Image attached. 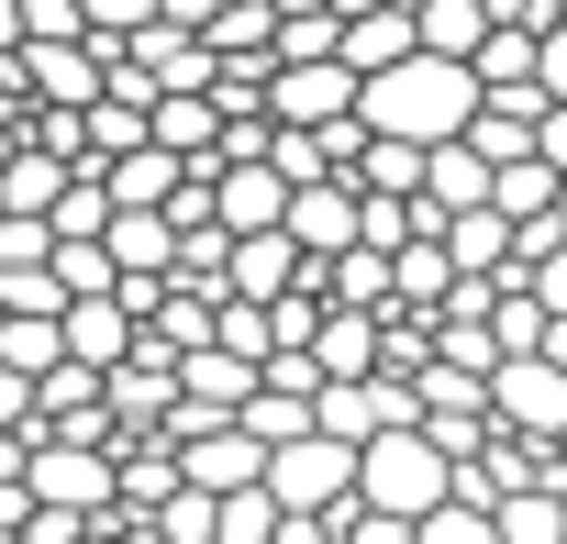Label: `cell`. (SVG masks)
Returning a JSON list of instances; mask_svg holds the SVG:
<instances>
[{
    "mask_svg": "<svg viewBox=\"0 0 567 544\" xmlns=\"http://www.w3.org/2000/svg\"><path fill=\"white\" fill-rule=\"evenodd\" d=\"M478 101H489L478 56H434V45H412L401 67H368V90H357L368 134H412V145H456L478 123Z\"/></svg>",
    "mask_w": 567,
    "mask_h": 544,
    "instance_id": "1",
    "label": "cell"
},
{
    "mask_svg": "<svg viewBox=\"0 0 567 544\" xmlns=\"http://www.w3.org/2000/svg\"><path fill=\"white\" fill-rule=\"evenodd\" d=\"M357 500H368V511L423 522V511H445V500H456V456H445L423 422H390V433H368V444H357Z\"/></svg>",
    "mask_w": 567,
    "mask_h": 544,
    "instance_id": "2",
    "label": "cell"
},
{
    "mask_svg": "<svg viewBox=\"0 0 567 544\" xmlns=\"http://www.w3.org/2000/svg\"><path fill=\"white\" fill-rule=\"evenodd\" d=\"M267 489H278V511H346L357 500V444L312 422V433H290L267 456Z\"/></svg>",
    "mask_w": 567,
    "mask_h": 544,
    "instance_id": "3",
    "label": "cell"
},
{
    "mask_svg": "<svg viewBox=\"0 0 567 544\" xmlns=\"http://www.w3.org/2000/svg\"><path fill=\"white\" fill-rule=\"evenodd\" d=\"M23 478H34V500H56V511H112V500H123V456H112V444H79V433H34Z\"/></svg>",
    "mask_w": 567,
    "mask_h": 544,
    "instance_id": "4",
    "label": "cell"
},
{
    "mask_svg": "<svg viewBox=\"0 0 567 544\" xmlns=\"http://www.w3.org/2000/svg\"><path fill=\"white\" fill-rule=\"evenodd\" d=\"M489 411L501 422H523V433H567V356H501L489 367Z\"/></svg>",
    "mask_w": 567,
    "mask_h": 544,
    "instance_id": "5",
    "label": "cell"
},
{
    "mask_svg": "<svg viewBox=\"0 0 567 544\" xmlns=\"http://www.w3.org/2000/svg\"><path fill=\"white\" fill-rule=\"evenodd\" d=\"M290 233H301L312 255H346V244L368 233V178H346V167L301 178V189H290Z\"/></svg>",
    "mask_w": 567,
    "mask_h": 544,
    "instance_id": "6",
    "label": "cell"
},
{
    "mask_svg": "<svg viewBox=\"0 0 567 544\" xmlns=\"http://www.w3.org/2000/svg\"><path fill=\"white\" fill-rule=\"evenodd\" d=\"M357 90H368V79H357L346 56H290V67L267 79V112H278V123H346Z\"/></svg>",
    "mask_w": 567,
    "mask_h": 544,
    "instance_id": "7",
    "label": "cell"
},
{
    "mask_svg": "<svg viewBox=\"0 0 567 544\" xmlns=\"http://www.w3.org/2000/svg\"><path fill=\"white\" fill-rule=\"evenodd\" d=\"M212 200L234 233H267V222H290V178H278L267 156H212Z\"/></svg>",
    "mask_w": 567,
    "mask_h": 544,
    "instance_id": "8",
    "label": "cell"
},
{
    "mask_svg": "<svg viewBox=\"0 0 567 544\" xmlns=\"http://www.w3.org/2000/svg\"><path fill=\"white\" fill-rule=\"evenodd\" d=\"M123 345H134V301L123 290H79L68 301V356L79 367H123Z\"/></svg>",
    "mask_w": 567,
    "mask_h": 544,
    "instance_id": "9",
    "label": "cell"
},
{
    "mask_svg": "<svg viewBox=\"0 0 567 544\" xmlns=\"http://www.w3.org/2000/svg\"><path fill=\"white\" fill-rule=\"evenodd\" d=\"M312 367H323V378H368V367H390V323L334 301V312H323V334H312Z\"/></svg>",
    "mask_w": 567,
    "mask_h": 544,
    "instance_id": "10",
    "label": "cell"
},
{
    "mask_svg": "<svg viewBox=\"0 0 567 544\" xmlns=\"http://www.w3.org/2000/svg\"><path fill=\"white\" fill-rule=\"evenodd\" d=\"M256 378H267V367H256V356H234V345H223V334H212V345H189V356H178V389H189V400H200V411H245V400H256Z\"/></svg>",
    "mask_w": 567,
    "mask_h": 544,
    "instance_id": "11",
    "label": "cell"
},
{
    "mask_svg": "<svg viewBox=\"0 0 567 544\" xmlns=\"http://www.w3.org/2000/svg\"><path fill=\"white\" fill-rule=\"evenodd\" d=\"M323 290H334L346 312H390V301H401V255H390V244H346V255H323Z\"/></svg>",
    "mask_w": 567,
    "mask_h": 544,
    "instance_id": "12",
    "label": "cell"
},
{
    "mask_svg": "<svg viewBox=\"0 0 567 544\" xmlns=\"http://www.w3.org/2000/svg\"><path fill=\"white\" fill-rule=\"evenodd\" d=\"M156 145L212 156V145H223V90H156Z\"/></svg>",
    "mask_w": 567,
    "mask_h": 544,
    "instance_id": "13",
    "label": "cell"
},
{
    "mask_svg": "<svg viewBox=\"0 0 567 544\" xmlns=\"http://www.w3.org/2000/svg\"><path fill=\"white\" fill-rule=\"evenodd\" d=\"M423 200H445V211H467V200H489V156L456 134V145H434L423 156Z\"/></svg>",
    "mask_w": 567,
    "mask_h": 544,
    "instance_id": "14",
    "label": "cell"
},
{
    "mask_svg": "<svg viewBox=\"0 0 567 544\" xmlns=\"http://www.w3.org/2000/svg\"><path fill=\"white\" fill-rule=\"evenodd\" d=\"M489 522H501V544H567V489H512Z\"/></svg>",
    "mask_w": 567,
    "mask_h": 544,
    "instance_id": "15",
    "label": "cell"
},
{
    "mask_svg": "<svg viewBox=\"0 0 567 544\" xmlns=\"http://www.w3.org/2000/svg\"><path fill=\"white\" fill-rule=\"evenodd\" d=\"M412 23H423V45H434V56H478L489 0H412Z\"/></svg>",
    "mask_w": 567,
    "mask_h": 544,
    "instance_id": "16",
    "label": "cell"
},
{
    "mask_svg": "<svg viewBox=\"0 0 567 544\" xmlns=\"http://www.w3.org/2000/svg\"><path fill=\"white\" fill-rule=\"evenodd\" d=\"M445 290H456L445 233H412V244H401V301H412V312H445Z\"/></svg>",
    "mask_w": 567,
    "mask_h": 544,
    "instance_id": "17",
    "label": "cell"
},
{
    "mask_svg": "<svg viewBox=\"0 0 567 544\" xmlns=\"http://www.w3.org/2000/svg\"><path fill=\"white\" fill-rule=\"evenodd\" d=\"M278 522H290V511H278V489L256 478V489H223V533L212 544H278Z\"/></svg>",
    "mask_w": 567,
    "mask_h": 544,
    "instance_id": "18",
    "label": "cell"
},
{
    "mask_svg": "<svg viewBox=\"0 0 567 544\" xmlns=\"http://www.w3.org/2000/svg\"><path fill=\"white\" fill-rule=\"evenodd\" d=\"M534 56H545V34H534V23H489V34H478V79H489V90L534 79Z\"/></svg>",
    "mask_w": 567,
    "mask_h": 544,
    "instance_id": "19",
    "label": "cell"
},
{
    "mask_svg": "<svg viewBox=\"0 0 567 544\" xmlns=\"http://www.w3.org/2000/svg\"><path fill=\"white\" fill-rule=\"evenodd\" d=\"M212 334H223L234 356H256V367L278 356V312H267V301H245V290H223V323H212Z\"/></svg>",
    "mask_w": 567,
    "mask_h": 544,
    "instance_id": "20",
    "label": "cell"
},
{
    "mask_svg": "<svg viewBox=\"0 0 567 544\" xmlns=\"http://www.w3.org/2000/svg\"><path fill=\"white\" fill-rule=\"evenodd\" d=\"M412 544H501V522H489L478 500H445V511H423V522H412Z\"/></svg>",
    "mask_w": 567,
    "mask_h": 544,
    "instance_id": "21",
    "label": "cell"
},
{
    "mask_svg": "<svg viewBox=\"0 0 567 544\" xmlns=\"http://www.w3.org/2000/svg\"><path fill=\"white\" fill-rule=\"evenodd\" d=\"M79 34H101L90 0H23V45H79Z\"/></svg>",
    "mask_w": 567,
    "mask_h": 544,
    "instance_id": "22",
    "label": "cell"
},
{
    "mask_svg": "<svg viewBox=\"0 0 567 544\" xmlns=\"http://www.w3.org/2000/svg\"><path fill=\"white\" fill-rule=\"evenodd\" d=\"M23 422H34V378H23V367H0V433H23Z\"/></svg>",
    "mask_w": 567,
    "mask_h": 544,
    "instance_id": "23",
    "label": "cell"
},
{
    "mask_svg": "<svg viewBox=\"0 0 567 544\" xmlns=\"http://www.w3.org/2000/svg\"><path fill=\"white\" fill-rule=\"evenodd\" d=\"M534 79H545V101H567V23H545V56H534Z\"/></svg>",
    "mask_w": 567,
    "mask_h": 544,
    "instance_id": "24",
    "label": "cell"
},
{
    "mask_svg": "<svg viewBox=\"0 0 567 544\" xmlns=\"http://www.w3.org/2000/svg\"><path fill=\"white\" fill-rule=\"evenodd\" d=\"M534 290H545V312H567V244H556V255L534 266Z\"/></svg>",
    "mask_w": 567,
    "mask_h": 544,
    "instance_id": "25",
    "label": "cell"
},
{
    "mask_svg": "<svg viewBox=\"0 0 567 544\" xmlns=\"http://www.w3.org/2000/svg\"><path fill=\"white\" fill-rule=\"evenodd\" d=\"M534 145H545V156L567 167V101H545V123H534Z\"/></svg>",
    "mask_w": 567,
    "mask_h": 544,
    "instance_id": "26",
    "label": "cell"
},
{
    "mask_svg": "<svg viewBox=\"0 0 567 544\" xmlns=\"http://www.w3.org/2000/svg\"><path fill=\"white\" fill-rule=\"evenodd\" d=\"M23 45V0H0V56H12Z\"/></svg>",
    "mask_w": 567,
    "mask_h": 544,
    "instance_id": "27",
    "label": "cell"
},
{
    "mask_svg": "<svg viewBox=\"0 0 567 544\" xmlns=\"http://www.w3.org/2000/svg\"><path fill=\"white\" fill-rule=\"evenodd\" d=\"M556 23H567V0H556Z\"/></svg>",
    "mask_w": 567,
    "mask_h": 544,
    "instance_id": "28",
    "label": "cell"
}]
</instances>
